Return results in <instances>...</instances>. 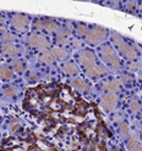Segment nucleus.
Masks as SVG:
<instances>
[{
	"instance_id": "f257e3e1",
	"label": "nucleus",
	"mask_w": 142,
	"mask_h": 151,
	"mask_svg": "<svg viewBox=\"0 0 142 151\" xmlns=\"http://www.w3.org/2000/svg\"><path fill=\"white\" fill-rule=\"evenodd\" d=\"M79 61L81 62V65L84 67L87 74L92 78H98L106 72V70L99 67L96 63V59H94V55L88 51V50H83L79 54Z\"/></svg>"
},
{
	"instance_id": "f03ea898",
	"label": "nucleus",
	"mask_w": 142,
	"mask_h": 151,
	"mask_svg": "<svg viewBox=\"0 0 142 151\" xmlns=\"http://www.w3.org/2000/svg\"><path fill=\"white\" fill-rule=\"evenodd\" d=\"M113 40H114V43L118 45V48H119L120 52L124 55V56H126L127 59H130V60H135V59L137 58V55H138V54H137L136 49H135L132 45H130L129 43H126L119 34L113 33Z\"/></svg>"
},
{
	"instance_id": "7ed1b4c3",
	"label": "nucleus",
	"mask_w": 142,
	"mask_h": 151,
	"mask_svg": "<svg viewBox=\"0 0 142 151\" xmlns=\"http://www.w3.org/2000/svg\"><path fill=\"white\" fill-rule=\"evenodd\" d=\"M100 55H102L103 60L106 61L108 65H110L111 67H114V68L120 67V60L118 59L115 51L113 50V48L110 45H104L102 48V50H100Z\"/></svg>"
},
{
	"instance_id": "20e7f679",
	"label": "nucleus",
	"mask_w": 142,
	"mask_h": 151,
	"mask_svg": "<svg viewBox=\"0 0 142 151\" xmlns=\"http://www.w3.org/2000/svg\"><path fill=\"white\" fill-rule=\"evenodd\" d=\"M107 35H108V32H107L106 28H103V27H94L93 29L88 31V33L86 35V42L88 44L96 45L99 42L106 39Z\"/></svg>"
},
{
	"instance_id": "39448f33",
	"label": "nucleus",
	"mask_w": 142,
	"mask_h": 151,
	"mask_svg": "<svg viewBox=\"0 0 142 151\" xmlns=\"http://www.w3.org/2000/svg\"><path fill=\"white\" fill-rule=\"evenodd\" d=\"M28 44H30L32 48H36L38 50H47L50 48V44L48 43V40L41 34H31L30 38H28Z\"/></svg>"
},
{
	"instance_id": "423d86ee",
	"label": "nucleus",
	"mask_w": 142,
	"mask_h": 151,
	"mask_svg": "<svg viewBox=\"0 0 142 151\" xmlns=\"http://www.w3.org/2000/svg\"><path fill=\"white\" fill-rule=\"evenodd\" d=\"M117 104H118V98L115 94H113V93L107 94V95L103 96V99H102V106L106 111H111L117 106Z\"/></svg>"
},
{
	"instance_id": "0eeeda50",
	"label": "nucleus",
	"mask_w": 142,
	"mask_h": 151,
	"mask_svg": "<svg viewBox=\"0 0 142 151\" xmlns=\"http://www.w3.org/2000/svg\"><path fill=\"white\" fill-rule=\"evenodd\" d=\"M12 24L17 31H26L28 24V17L25 15L16 14L12 16Z\"/></svg>"
},
{
	"instance_id": "6e6552de",
	"label": "nucleus",
	"mask_w": 142,
	"mask_h": 151,
	"mask_svg": "<svg viewBox=\"0 0 142 151\" xmlns=\"http://www.w3.org/2000/svg\"><path fill=\"white\" fill-rule=\"evenodd\" d=\"M36 28L37 29H47L48 32H53L55 29H58V24H56L55 21L53 20H39V21H37L36 22Z\"/></svg>"
},
{
	"instance_id": "1a4fd4ad",
	"label": "nucleus",
	"mask_w": 142,
	"mask_h": 151,
	"mask_svg": "<svg viewBox=\"0 0 142 151\" xmlns=\"http://www.w3.org/2000/svg\"><path fill=\"white\" fill-rule=\"evenodd\" d=\"M1 51L10 56H17L21 52V50L17 46H15L12 43H9V42H1Z\"/></svg>"
},
{
	"instance_id": "9d476101",
	"label": "nucleus",
	"mask_w": 142,
	"mask_h": 151,
	"mask_svg": "<svg viewBox=\"0 0 142 151\" xmlns=\"http://www.w3.org/2000/svg\"><path fill=\"white\" fill-rule=\"evenodd\" d=\"M103 88L106 90H108L109 93H114V91L120 89V84L118 81H107L103 84Z\"/></svg>"
},
{
	"instance_id": "9b49d317",
	"label": "nucleus",
	"mask_w": 142,
	"mask_h": 151,
	"mask_svg": "<svg viewBox=\"0 0 142 151\" xmlns=\"http://www.w3.org/2000/svg\"><path fill=\"white\" fill-rule=\"evenodd\" d=\"M71 83H72V86L75 88H77V89H80L82 91H88L90 90V86L84 81H82L81 78H75V79H72Z\"/></svg>"
},
{
	"instance_id": "f8f14e48",
	"label": "nucleus",
	"mask_w": 142,
	"mask_h": 151,
	"mask_svg": "<svg viewBox=\"0 0 142 151\" xmlns=\"http://www.w3.org/2000/svg\"><path fill=\"white\" fill-rule=\"evenodd\" d=\"M64 71L68 73V74H70V76H75V74L79 72L76 65H75L74 62H66L64 65Z\"/></svg>"
},
{
	"instance_id": "ddd939ff",
	"label": "nucleus",
	"mask_w": 142,
	"mask_h": 151,
	"mask_svg": "<svg viewBox=\"0 0 142 151\" xmlns=\"http://www.w3.org/2000/svg\"><path fill=\"white\" fill-rule=\"evenodd\" d=\"M12 76H14V73L10 68L5 67V66L0 68V77H1L3 79H10V78H12Z\"/></svg>"
},
{
	"instance_id": "4468645a",
	"label": "nucleus",
	"mask_w": 142,
	"mask_h": 151,
	"mask_svg": "<svg viewBox=\"0 0 142 151\" xmlns=\"http://www.w3.org/2000/svg\"><path fill=\"white\" fill-rule=\"evenodd\" d=\"M41 60H42L44 63H47V65H50V63H53V62H54V56H53V54H52V52L45 51V52H43V54H42Z\"/></svg>"
},
{
	"instance_id": "2eb2a0df",
	"label": "nucleus",
	"mask_w": 142,
	"mask_h": 151,
	"mask_svg": "<svg viewBox=\"0 0 142 151\" xmlns=\"http://www.w3.org/2000/svg\"><path fill=\"white\" fill-rule=\"evenodd\" d=\"M53 56L55 59H58V60H63V59H66V56H68V52H66L64 49H54L52 51Z\"/></svg>"
},
{
	"instance_id": "dca6fc26",
	"label": "nucleus",
	"mask_w": 142,
	"mask_h": 151,
	"mask_svg": "<svg viewBox=\"0 0 142 151\" xmlns=\"http://www.w3.org/2000/svg\"><path fill=\"white\" fill-rule=\"evenodd\" d=\"M138 145H140V144H138V138H137V135L130 137V139H129V141H127V147H129L130 150H136Z\"/></svg>"
},
{
	"instance_id": "f3484780",
	"label": "nucleus",
	"mask_w": 142,
	"mask_h": 151,
	"mask_svg": "<svg viewBox=\"0 0 142 151\" xmlns=\"http://www.w3.org/2000/svg\"><path fill=\"white\" fill-rule=\"evenodd\" d=\"M11 66H12V68H14L16 72H18V73H21V72L23 71V65H22L21 61H18V60H14V61L11 62Z\"/></svg>"
},
{
	"instance_id": "a211bd4d",
	"label": "nucleus",
	"mask_w": 142,
	"mask_h": 151,
	"mask_svg": "<svg viewBox=\"0 0 142 151\" xmlns=\"http://www.w3.org/2000/svg\"><path fill=\"white\" fill-rule=\"evenodd\" d=\"M119 132H120V134L122 137H127L129 135V127L126 123H124V122H121V123L119 124Z\"/></svg>"
},
{
	"instance_id": "6ab92c4d",
	"label": "nucleus",
	"mask_w": 142,
	"mask_h": 151,
	"mask_svg": "<svg viewBox=\"0 0 142 151\" xmlns=\"http://www.w3.org/2000/svg\"><path fill=\"white\" fill-rule=\"evenodd\" d=\"M4 95L6 96V98H12V96H15L16 95V90L12 88V87H7L5 90H4Z\"/></svg>"
},
{
	"instance_id": "aec40b11",
	"label": "nucleus",
	"mask_w": 142,
	"mask_h": 151,
	"mask_svg": "<svg viewBox=\"0 0 142 151\" xmlns=\"http://www.w3.org/2000/svg\"><path fill=\"white\" fill-rule=\"evenodd\" d=\"M88 28L84 26V24H79V27H77V32L81 34V35H87V33H88Z\"/></svg>"
},
{
	"instance_id": "412c9836",
	"label": "nucleus",
	"mask_w": 142,
	"mask_h": 151,
	"mask_svg": "<svg viewBox=\"0 0 142 151\" xmlns=\"http://www.w3.org/2000/svg\"><path fill=\"white\" fill-rule=\"evenodd\" d=\"M130 107H131V111L132 112H137L140 110V104L136 101V100H132L130 102Z\"/></svg>"
},
{
	"instance_id": "4be33fe9",
	"label": "nucleus",
	"mask_w": 142,
	"mask_h": 151,
	"mask_svg": "<svg viewBox=\"0 0 142 151\" xmlns=\"http://www.w3.org/2000/svg\"><path fill=\"white\" fill-rule=\"evenodd\" d=\"M69 34H70L69 29H66V28H61V29L59 31V33H58V37L59 38H68Z\"/></svg>"
},
{
	"instance_id": "5701e85b",
	"label": "nucleus",
	"mask_w": 142,
	"mask_h": 151,
	"mask_svg": "<svg viewBox=\"0 0 142 151\" xmlns=\"http://www.w3.org/2000/svg\"><path fill=\"white\" fill-rule=\"evenodd\" d=\"M18 127H20V124H18L17 121H14V122H11V123H10V130L11 132H15Z\"/></svg>"
},
{
	"instance_id": "b1692460",
	"label": "nucleus",
	"mask_w": 142,
	"mask_h": 151,
	"mask_svg": "<svg viewBox=\"0 0 142 151\" xmlns=\"http://www.w3.org/2000/svg\"><path fill=\"white\" fill-rule=\"evenodd\" d=\"M129 67H130V70H132V71H136V70L140 68V63H138V62H131V63L129 65Z\"/></svg>"
},
{
	"instance_id": "393cba45",
	"label": "nucleus",
	"mask_w": 142,
	"mask_h": 151,
	"mask_svg": "<svg viewBox=\"0 0 142 151\" xmlns=\"http://www.w3.org/2000/svg\"><path fill=\"white\" fill-rule=\"evenodd\" d=\"M121 81L122 82H125V83H131L132 82V77H131V76H126V74H124V76H122V77H121Z\"/></svg>"
},
{
	"instance_id": "a878e982",
	"label": "nucleus",
	"mask_w": 142,
	"mask_h": 151,
	"mask_svg": "<svg viewBox=\"0 0 142 151\" xmlns=\"http://www.w3.org/2000/svg\"><path fill=\"white\" fill-rule=\"evenodd\" d=\"M127 10H129V11H131V12L135 10V3H134V1L129 3V5H127Z\"/></svg>"
},
{
	"instance_id": "bb28decb",
	"label": "nucleus",
	"mask_w": 142,
	"mask_h": 151,
	"mask_svg": "<svg viewBox=\"0 0 142 151\" xmlns=\"http://www.w3.org/2000/svg\"><path fill=\"white\" fill-rule=\"evenodd\" d=\"M136 151H142V146H141V145H138V146H137V149H136Z\"/></svg>"
},
{
	"instance_id": "cd10ccee",
	"label": "nucleus",
	"mask_w": 142,
	"mask_h": 151,
	"mask_svg": "<svg viewBox=\"0 0 142 151\" xmlns=\"http://www.w3.org/2000/svg\"><path fill=\"white\" fill-rule=\"evenodd\" d=\"M1 33H4V29H3L1 27H0V34H1Z\"/></svg>"
},
{
	"instance_id": "c85d7f7f",
	"label": "nucleus",
	"mask_w": 142,
	"mask_h": 151,
	"mask_svg": "<svg viewBox=\"0 0 142 151\" xmlns=\"http://www.w3.org/2000/svg\"><path fill=\"white\" fill-rule=\"evenodd\" d=\"M113 151H120V150H119L118 147H114V150H113Z\"/></svg>"
},
{
	"instance_id": "c756f323",
	"label": "nucleus",
	"mask_w": 142,
	"mask_h": 151,
	"mask_svg": "<svg viewBox=\"0 0 142 151\" xmlns=\"http://www.w3.org/2000/svg\"><path fill=\"white\" fill-rule=\"evenodd\" d=\"M140 77H141V79H142V74H141V76H140Z\"/></svg>"
}]
</instances>
